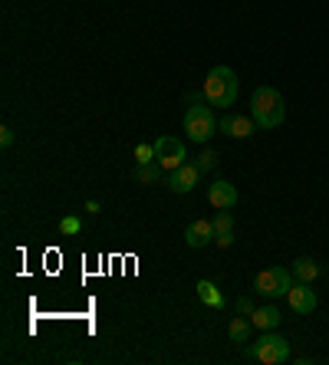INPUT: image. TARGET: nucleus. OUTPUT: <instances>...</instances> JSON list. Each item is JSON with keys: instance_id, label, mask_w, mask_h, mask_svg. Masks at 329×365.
<instances>
[{"instance_id": "nucleus-13", "label": "nucleus", "mask_w": 329, "mask_h": 365, "mask_svg": "<svg viewBox=\"0 0 329 365\" xmlns=\"http://www.w3.org/2000/svg\"><path fill=\"white\" fill-rule=\"evenodd\" d=\"M290 270H293V276L303 280V283H313V280L323 276V267H319L316 260H310V257H297L293 263H290Z\"/></svg>"}, {"instance_id": "nucleus-18", "label": "nucleus", "mask_w": 329, "mask_h": 365, "mask_svg": "<svg viewBox=\"0 0 329 365\" xmlns=\"http://www.w3.org/2000/svg\"><path fill=\"white\" fill-rule=\"evenodd\" d=\"M217 162H221V155L214 152V148H201V155L195 158V165L201 168V171H214V168H217Z\"/></svg>"}, {"instance_id": "nucleus-20", "label": "nucleus", "mask_w": 329, "mask_h": 365, "mask_svg": "<svg viewBox=\"0 0 329 365\" xmlns=\"http://www.w3.org/2000/svg\"><path fill=\"white\" fill-rule=\"evenodd\" d=\"M83 230V221L79 217H63L60 221V234L63 237H73V234H79Z\"/></svg>"}, {"instance_id": "nucleus-2", "label": "nucleus", "mask_w": 329, "mask_h": 365, "mask_svg": "<svg viewBox=\"0 0 329 365\" xmlns=\"http://www.w3.org/2000/svg\"><path fill=\"white\" fill-rule=\"evenodd\" d=\"M204 99L217 109H231L237 102V73L231 66H214L204 76Z\"/></svg>"}, {"instance_id": "nucleus-1", "label": "nucleus", "mask_w": 329, "mask_h": 365, "mask_svg": "<svg viewBox=\"0 0 329 365\" xmlns=\"http://www.w3.org/2000/svg\"><path fill=\"white\" fill-rule=\"evenodd\" d=\"M251 119L257 122V129H280L286 119V102L284 96L273 89V86H257L254 96H251Z\"/></svg>"}, {"instance_id": "nucleus-9", "label": "nucleus", "mask_w": 329, "mask_h": 365, "mask_svg": "<svg viewBox=\"0 0 329 365\" xmlns=\"http://www.w3.org/2000/svg\"><path fill=\"white\" fill-rule=\"evenodd\" d=\"M208 204L214 211H234L237 208V188L224 178H217L214 184H208Z\"/></svg>"}, {"instance_id": "nucleus-12", "label": "nucleus", "mask_w": 329, "mask_h": 365, "mask_svg": "<svg viewBox=\"0 0 329 365\" xmlns=\"http://www.w3.org/2000/svg\"><path fill=\"white\" fill-rule=\"evenodd\" d=\"M251 322H254V329L267 333V329H277L284 322V313L277 306H257L254 313H251Z\"/></svg>"}, {"instance_id": "nucleus-15", "label": "nucleus", "mask_w": 329, "mask_h": 365, "mask_svg": "<svg viewBox=\"0 0 329 365\" xmlns=\"http://www.w3.org/2000/svg\"><path fill=\"white\" fill-rule=\"evenodd\" d=\"M227 335H231V342H234V346H247V342H251V335H254V322L244 320V316H234L231 326H227Z\"/></svg>"}, {"instance_id": "nucleus-21", "label": "nucleus", "mask_w": 329, "mask_h": 365, "mask_svg": "<svg viewBox=\"0 0 329 365\" xmlns=\"http://www.w3.org/2000/svg\"><path fill=\"white\" fill-rule=\"evenodd\" d=\"M234 309H237L240 316H251V313H254L257 306H254V300H251V296H240L237 303H234Z\"/></svg>"}, {"instance_id": "nucleus-10", "label": "nucleus", "mask_w": 329, "mask_h": 365, "mask_svg": "<svg viewBox=\"0 0 329 365\" xmlns=\"http://www.w3.org/2000/svg\"><path fill=\"white\" fill-rule=\"evenodd\" d=\"M286 303H290V309H293L297 316H310L319 300H316V293L310 289V283H303V280H299V283H293V287H290V293H286Z\"/></svg>"}, {"instance_id": "nucleus-16", "label": "nucleus", "mask_w": 329, "mask_h": 365, "mask_svg": "<svg viewBox=\"0 0 329 365\" xmlns=\"http://www.w3.org/2000/svg\"><path fill=\"white\" fill-rule=\"evenodd\" d=\"M164 175H168V171H164L158 162L135 168V181H138V184H162V181H164Z\"/></svg>"}, {"instance_id": "nucleus-24", "label": "nucleus", "mask_w": 329, "mask_h": 365, "mask_svg": "<svg viewBox=\"0 0 329 365\" xmlns=\"http://www.w3.org/2000/svg\"><path fill=\"white\" fill-rule=\"evenodd\" d=\"M86 211H89V214H99V211H103V204H99V201H86Z\"/></svg>"}, {"instance_id": "nucleus-4", "label": "nucleus", "mask_w": 329, "mask_h": 365, "mask_svg": "<svg viewBox=\"0 0 329 365\" xmlns=\"http://www.w3.org/2000/svg\"><path fill=\"white\" fill-rule=\"evenodd\" d=\"M290 287H293V270H286V267H270V270H260L254 276V289L260 296H267V300L286 296Z\"/></svg>"}, {"instance_id": "nucleus-6", "label": "nucleus", "mask_w": 329, "mask_h": 365, "mask_svg": "<svg viewBox=\"0 0 329 365\" xmlns=\"http://www.w3.org/2000/svg\"><path fill=\"white\" fill-rule=\"evenodd\" d=\"M155 155H158V165L164 171H175L188 162V148H184V142L175 135H158L155 138Z\"/></svg>"}, {"instance_id": "nucleus-3", "label": "nucleus", "mask_w": 329, "mask_h": 365, "mask_svg": "<svg viewBox=\"0 0 329 365\" xmlns=\"http://www.w3.org/2000/svg\"><path fill=\"white\" fill-rule=\"evenodd\" d=\"M247 355L257 359L260 365H284L286 359H290V342H286L277 329H267V333L247 349Z\"/></svg>"}, {"instance_id": "nucleus-19", "label": "nucleus", "mask_w": 329, "mask_h": 365, "mask_svg": "<svg viewBox=\"0 0 329 365\" xmlns=\"http://www.w3.org/2000/svg\"><path fill=\"white\" fill-rule=\"evenodd\" d=\"M135 162H138V165H151V162H158V155H155V145H149V142L135 145Z\"/></svg>"}, {"instance_id": "nucleus-11", "label": "nucleus", "mask_w": 329, "mask_h": 365, "mask_svg": "<svg viewBox=\"0 0 329 365\" xmlns=\"http://www.w3.org/2000/svg\"><path fill=\"white\" fill-rule=\"evenodd\" d=\"M214 237H217V234H214V224L204 221V217H201V221H191L188 230H184V243H188L191 250H201V247L214 243Z\"/></svg>"}, {"instance_id": "nucleus-23", "label": "nucleus", "mask_w": 329, "mask_h": 365, "mask_svg": "<svg viewBox=\"0 0 329 365\" xmlns=\"http://www.w3.org/2000/svg\"><path fill=\"white\" fill-rule=\"evenodd\" d=\"M214 243H217V247H231V243H234V234H217V237H214Z\"/></svg>"}, {"instance_id": "nucleus-5", "label": "nucleus", "mask_w": 329, "mask_h": 365, "mask_svg": "<svg viewBox=\"0 0 329 365\" xmlns=\"http://www.w3.org/2000/svg\"><path fill=\"white\" fill-rule=\"evenodd\" d=\"M214 132H217V119H214L211 106H191L184 112V135L191 142L204 145V142H211Z\"/></svg>"}, {"instance_id": "nucleus-14", "label": "nucleus", "mask_w": 329, "mask_h": 365, "mask_svg": "<svg viewBox=\"0 0 329 365\" xmlns=\"http://www.w3.org/2000/svg\"><path fill=\"white\" fill-rule=\"evenodd\" d=\"M198 300H201V303L204 306H211V309H224V293H221V289L214 287V283H211V280H198Z\"/></svg>"}, {"instance_id": "nucleus-7", "label": "nucleus", "mask_w": 329, "mask_h": 365, "mask_svg": "<svg viewBox=\"0 0 329 365\" xmlns=\"http://www.w3.org/2000/svg\"><path fill=\"white\" fill-rule=\"evenodd\" d=\"M201 168L195 165V162H184L181 168H175V171H168V188L175 191V195H188V191H195L198 184H201Z\"/></svg>"}, {"instance_id": "nucleus-17", "label": "nucleus", "mask_w": 329, "mask_h": 365, "mask_svg": "<svg viewBox=\"0 0 329 365\" xmlns=\"http://www.w3.org/2000/svg\"><path fill=\"white\" fill-rule=\"evenodd\" d=\"M214 234H234V217L231 211H214Z\"/></svg>"}, {"instance_id": "nucleus-8", "label": "nucleus", "mask_w": 329, "mask_h": 365, "mask_svg": "<svg viewBox=\"0 0 329 365\" xmlns=\"http://www.w3.org/2000/svg\"><path fill=\"white\" fill-rule=\"evenodd\" d=\"M217 129H221L227 138H251V135H257V122L251 119V115H237V112H231V109L221 115Z\"/></svg>"}, {"instance_id": "nucleus-22", "label": "nucleus", "mask_w": 329, "mask_h": 365, "mask_svg": "<svg viewBox=\"0 0 329 365\" xmlns=\"http://www.w3.org/2000/svg\"><path fill=\"white\" fill-rule=\"evenodd\" d=\"M0 145H3V148H10V145H14V129H7V125L0 129Z\"/></svg>"}]
</instances>
